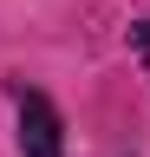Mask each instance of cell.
Segmentation results:
<instances>
[{
  "label": "cell",
  "mask_w": 150,
  "mask_h": 157,
  "mask_svg": "<svg viewBox=\"0 0 150 157\" xmlns=\"http://www.w3.org/2000/svg\"><path fill=\"white\" fill-rule=\"evenodd\" d=\"M13 144L20 157H65V118L46 92H13Z\"/></svg>",
  "instance_id": "obj_1"
},
{
  "label": "cell",
  "mask_w": 150,
  "mask_h": 157,
  "mask_svg": "<svg viewBox=\"0 0 150 157\" xmlns=\"http://www.w3.org/2000/svg\"><path fill=\"white\" fill-rule=\"evenodd\" d=\"M130 52H137L144 72H150V20H130Z\"/></svg>",
  "instance_id": "obj_2"
}]
</instances>
